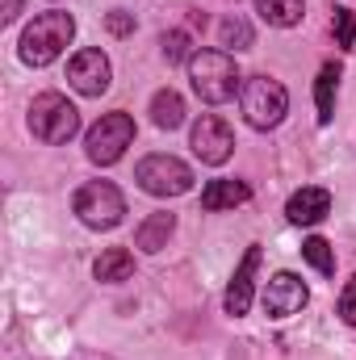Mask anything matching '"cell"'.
I'll use <instances>...</instances> for the list:
<instances>
[{
  "mask_svg": "<svg viewBox=\"0 0 356 360\" xmlns=\"http://www.w3.org/2000/svg\"><path fill=\"white\" fill-rule=\"evenodd\" d=\"M76 38V17L63 13V8H51V13H38L25 30H21V42H17V55L21 63L30 68H46L55 63Z\"/></svg>",
  "mask_w": 356,
  "mask_h": 360,
  "instance_id": "6da1fadb",
  "label": "cell"
},
{
  "mask_svg": "<svg viewBox=\"0 0 356 360\" xmlns=\"http://www.w3.org/2000/svg\"><path fill=\"white\" fill-rule=\"evenodd\" d=\"M189 80L205 105H227V101H235V92H243V76H239L231 51H197L189 59Z\"/></svg>",
  "mask_w": 356,
  "mask_h": 360,
  "instance_id": "7a4b0ae2",
  "label": "cell"
},
{
  "mask_svg": "<svg viewBox=\"0 0 356 360\" xmlns=\"http://www.w3.org/2000/svg\"><path fill=\"white\" fill-rule=\"evenodd\" d=\"M30 130H34V139L59 147V143L76 139V130H80V109H76L63 92H42V96L30 101Z\"/></svg>",
  "mask_w": 356,
  "mask_h": 360,
  "instance_id": "3957f363",
  "label": "cell"
},
{
  "mask_svg": "<svg viewBox=\"0 0 356 360\" xmlns=\"http://www.w3.org/2000/svg\"><path fill=\"white\" fill-rule=\"evenodd\" d=\"M239 105H243L248 126L272 130V126H281L285 113H289V92H285L281 80H272V76H252V80H243Z\"/></svg>",
  "mask_w": 356,
  "mask_h": 360,
  "instance_id": "277c9868",
  "label": "cell"
},
{
  "mask_svg": "<svg viewBox=\"0 0 356 360\" xmlns=\"http://www.w3.org/2000/svg\"><path fill=\"white\" fill-rule=\"evenodd\" d=\"M72 210L92 231H113L126 218V197H122V188L113 180H89L84 188H76Z\"/></svg>",
  "mask_w": 356,
  "mask_h": 360,
  "instance_id": "5b68a950",
  "label": "cell"
},
{
  "mask_svg": "<svg viewBox=\"0 0 356 360\" xmlns=\"http://www.w3.org/2000/svg\"><path fill=\"white\" fill-rule=\"evenodd\" d=\"M130 143H134V117L130 113H105L84 134V151H89L92 164H101V168L117 164Z\"/></svg>",
  "mask_w": 356,
  "mask_h": 360,
  "instance_id": "8992f818",
  "label": "cell"
},
{
  "mask_svg": "<svg viewBox=\"0 0 356 360\" xmlns=\"http://www.w3.org/2000/svg\"><path fill=\"white\" fill-rule=\"evenodd\" d=\"M134 180L151 197H180L193 188V168L177 155H147V160H139Z\"/></svg>",
  "mask_w": 356,
  "mask_h": 360,
  "instance_id": "52a82bcc",
  "label": "cell"
},
{
  "mask_svg": "<svg viewBox=\"0 0 356 360\" xmlns=\"http://www.w3.org/2000/svg\"><path fill=\"white\" fill-rule=\"evenodd\" d=\"M193 155L201 160V164H210V168H218V164H227L231 160V151H235V134H231V126L222 122V117H214V113H201L197 122H193Z\"/></svg>",
  "mask_w": 356,
  "mask_h": 360,
  "instance_id": "ba28073f",
  "label": "cell"
},
{
  "mask_svg": "<svg viewBox=\"0 0 356 360\" xmlns=\"http://www.w3.org/2000/svg\"><path fill=\"white\" fill-rule=\"evenodd\" d=\"M109 80H113V68H109L105 51L84 46V51L72 55V63H68V84L80 92V96H101V92H109Z\"/></svg>",
  "mask_w": 356,
  "mask_h": 360,
  "instance_id": "9c48e42d",
  "label": "cell"
},
{
  "mask_svg": "<svg viewBox=\"0 0 356 360\" xmlns=\"http://www.w3.org/2000/svg\"><path fill=\"white\" fill-rule=\"evenodd\" d=\"M306 302H310V289L293 272H276L265 285V314L268 319H293Z\"/></svg>",
  "mask_w": 356,
  "mask_h": 360,
  "instance_id": "30bf717a",
  "label": "cell"
},
{
  "mask_svg": "<svg viewBox=\"0 0 356 360\" xmlns=\"http://www.w3.org/2000/svg\"><path fill=\"white\" fill-rule=\"evenodd\" d=\"M256 269H260V243H252V248L243 252L239 269H235L231 285H227V297H222V306H227V314H231V319H239V314H248V310H252V293H256Z\"/></svg>",
  "mask_w": 356,
  "mask_h": 360,
  "instance_id": "8fae6325",
  "label": "cell"
},
{
  "mask_svg": "<svg viewBox=\"0 0 356 360\" xmlns=\"http://www.w3.org/2000/svg\"><path fill=\"white\" fill-rule=\"evenodd\" d=\"M327 214H331V193L319 188V184H302V188L285 201V218H289L293 226H319Z\"/></svg>",
  "mask_w": 356,
  "mask_h": 360,
  "instance_id": "7c38bea8",
  "label": "cell"
},
{
  "mask_svg": "<svg viewBox=\"0 0 356 360\" xmlns=\"http://www.w3.org/2000/svg\"><path fill=\"white\" fill-rule=\"evenodd\" d=\"M243 201H252V188H248L243 180H210V184L201 188V210H210V214L235 210V205H243Z\"/></svg>",
  "mask_w": 356,
  "mask_h": 360,
  "instance_id": "4fadbf2b",
  "label": "cell"
},
{
  "mask_svg": "<svg viewBox=\"0 0 356 360\" xmlns=\"http://www.w3.org/2000/svg\"><path fill=\"white\" fill-rule=\"evenodd\" d=\"M172 231H177V214H151V218L134 231V248H143V252H164L168 239H172Z\"/></svg>",
  "mask_w": 356,
  "mask_h": 360,
  "instance_id": "5bb4252c",
  "label": "cell"
},
{
  "mask_svg": "<svg viewBox=\"0 0 356 360\" xmlns=\"http://www.w3.org/2000/svg\"><path fill=\"white\" fill-rule=\"evenodd\" d=\"M96 281H105V285H117V281H130V272H134V256L126 252V248H105L101 256H96Z\"/></svg>",
  "mask_w": 356,
  "mask_h": 360,
  "instance_id": "9a60e30c",
  "label": "cell"
},
{
  "mask_svg": "<svg viewBox=\"0 0 356 360\" xmlns=\"http://www.w3.org/2000/svg\"><path fill=\"white\" fill-rule=\"evenodd\" d=\"M256 13L276 30H293L306 17V0H256Z\"/></svg>",
  "mask_w": 356,
  "mask_h": 360,
  "instance_id": "2e32d148",
  "label": "cell"
},
{
  "mask_svg": "<svg viewBox=\"0 0 356 360\" xmlns=\"http://www.w3.org/2000/svg\"><path fill=\"white\" fill-rule=\"evenodd\" d=\"M151 122L160 126V130H177L180 122H184V101H180V92L164 89L151 96Z\"/></svg>",
  "mask_w": 356,
  "mask_h": 360,
  "instance_id": "e0dca14e",
  "label": "cell"
},
{
  "mask_svg": "<svg viewBox=\"0 0 356 360\" xmlns=\"http://www.w3.org/2000/svg\"><path fill=\"white\" fill-rule=\"evenodd\" d=\"M336 92H340V72H336V63H327L319 72V80H314V105H319V122L323 126L336 117Z\"/></svg>",
  "mask_w": 356,
  "mask_h": 360,
  "instance_id": "ac0fdd59",
  "label": "cell"
},
{
  "mask_svg": "<svg viewBox=\"0 0 356 360\" xmlns=\"http://www.w3.org/2000/svg\"><path fill=\"white\" fill-rule=\"evenodd\" d=\"M218 42H222L227 51H248V46H252V25H248L239 13H231V17L218 25Z\"/></svg>",
  "mask_w": 356,
  "mask_h": 360,
  "instance_id": "d6986e66",
  "label": "cell"
},
{
  "mask_svg": "<svg viewBox=\"0 0 356 360\" xmlns=\"http://www.w3.org/2000/svg\"><path fill=\"white\" fill-rule=\"evenodd\" d=\"M302 256H306V264L314 272H323V276H331L336 272V252H331V243L327 239H319V235H310L306 243H302Z\"/></svg>",
  "mask_w": 356,
  "mask_h": 360,
  "instance_id": "ffe728a7",
  "label": "cell"
},
{
  "mask_svg": "<svg viewBox=\"0 0 356 360\" xmlns=\"http://www.w3.org/2000/svg\"><path fill=\"white\" fill-rule=\"evenodd\" d=\"M160 46H164V59H168V63H189V59L197 55V51L189 46V34H184V30H168V34L160 38Z\"/></svg>",
  "mask_w": 356,
  "mask_h": 360,
  "instance_id": "44dd1931",
  "label": "cell"
},
{
  "mask_svg": "<svg viewBox=\"0 0 356 360\" xmlns=\"http://www.w3.org/2000/svg\"><path fill=\"white\" fill-rule=\"evenodd\" d=\"M331 34H336V42H340L344 51H356V17L348 8H336V13H331Z\"/></svg>",
  "mask_w": 356,
  "mask_h": 360,
  "instance_id": "7402d4cb",
  "label": "cell"
},
{
  "mask_svg": "<svg viewBox=\"0 0 356 360\" xmlns=\"http://www.w3.org/2000/svg\"><path fill=\"white\" fill-rule=\"evenodd\" d=\"M105 30H109L113 38H126V34H134V13H122V8H113V13L105 17Z\"/></svg>",
  "mask_w": 356,
  "mask_h": 360,
  "instance_id": "603a6c76",
  "label": "cell"
},
{
  "mask_svg": "<svg viewBox=\"0 0 356 360\" xmlns=\"http://www.w3.org/2000/svg\"><path fill=\"white\" fill-rule=\"evenodd\" d=\"M340 319H344L348 327H356V276L344 285V293H340Z\"/></svg>",
  "mask_w": 356,
  "mask_h": 360,
  "instance_id": "cb8c5ba5",
  "label": "cell"
},
{
  "mask_svg": "<svg viewBox=\"0 0 356 360\" xmlns=\"http://www.w3.org/2000/svg\"><path fill=\"white\" fill-rule=\"evenodd\" d=\"M17 13H21V0H0V21H4V25L17 21Z\"/></svg>",
  "mask_w": 356,
  "mask_h": 360,
  "instance_id": "d4e9b609",
  "label": "cell"
}]
</instances>
